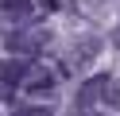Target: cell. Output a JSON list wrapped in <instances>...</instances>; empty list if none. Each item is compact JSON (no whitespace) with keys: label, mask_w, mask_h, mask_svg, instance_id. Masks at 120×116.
I'll list each match as a JSON object with an SVG mask.
<instances>
[{"label":"cell","mask_w":120,"mask_h":116,"mask_svg":"<svg viewBox=\"0 0 120 116\" xmlns=\"http://www.w3.org/2000/svg\"><path fill=\"white\" fill-rule=\"evenodd\" d=\"M47 43H50L47 27H16V31H8V39H4V46H8L16 58H31V54H39Z\"/></svg>","instance_id":"1"},{"label":"cell","mask_w":120,"mask_h":116,"mask_svg":"<svg viewBox=\"0 0 120 116\" xmlns=\"http://www.w3.org/2000/svg\"><path fill=\"white\" fill-rule=\"evenodd\" d=\"M105 81H109V74H93V77H85V81H81L78 97H74V116H85L89 108L101 101V93H105Z\"/></svg>","instance_id":"2"},{"label":"cell","mask_w":120,"mask_h":116,"mask_svg":"<svg viewBox=\"0 0 120 116\" xmlns=\"http://www.w3.org/2000/svg\"><path fill=\"white\" fill-rule=\"evenodd\" d=\"M101 46H105L101 35H85V39H78V43H74V50H70V66H74V70H89V66H93V58L101 54Z\"/></svg>","instance_id":"3"},{"label":"cell","mask_w":120,"mask_h":116,"mask_svg":"<svg viewBox=\"0 0 120 116\" xmlns=\"http://www.w3.org/2000/svg\"><path fill=\"white\" fill-rule=\"evenodd\" d=\"M31 62L27 58H16V54H12V58H0V81H8L12 89H16V85H23L27 77H31Z\"/></svg>","instance_id":"4"},{"label":"cell","mask_w":120,"mask_h":116,"mask_svg":"<svg viewBox=\"0 0 120 116\" xmlns=\"http://www.w3.org/2000/svg\"><path fill=\"white\" fill-rule=\"evenodd\" d=\"M27 93H31V97H50V93H54V85H58V77H50L47 70H31V77H27Z\"/></svg>","instance_id":"5"},{"label":"cell","mask_w":120,"mask_h":116,"mask_svg":"<svg viewBox=\"0 0 120 116\" xmlns=\"http://www.w3.org/2000/svg\"><path fill=\"white\" fill-rule=\"evenodd\" d=\"M0 8H4V15H8L12 23H31V0H0Z\"/></svg>","instance_id":"6"},{"label":"cell","mask_w":120,"mask_h":116,"mask_svg":"<svg viewBox=\"0 0 120 116\" xmlns=\"http://www.w3.org/2000/svg\"><path fill=\"white\" fill-rule=\"evenodd\" d=\"M101 105L109 108V112H120V81H116V77H109V81H105V93H101Z\"/></svg>","instance_id":"7"},{"label":"cell","mask_w":120,"mask_h":116,"mask_svg":"<svg viewBox=\"0 0 120 116\" xmlns=\"http://www.w3.org/2000/svg\"><path fill=\"white\" fill-rule=\"evenodd\" d=\"M12 116H54V108H47V105H16Z\"/></svg>","instance_id":"8"},{"label":"cell","mask_w":120,"mask_h":116,"mask_svg":"<svg viewBox=\"0 0 120 116\" xmlns=\"http://www.w3.org/2000/svg\"><path fill=\"white\" fill-rule=\"evenodd\" d=\"M12 93H16V89H12L8 81H0V101H12Z\"/></svg>","instance_id":"9"},{"label":"cell","mask_w":120,"mask_h":116,"mask_svg":"<svg viewBox=\"0 0 120 116\" xmlns=\"http://www.w3.org/2000/svg\"><path fill=\"white\" fill-rule=\"evenodd\" d=\"M112 43H116V50H120V27H116V31H112Z\"/></svg>","instance_id":"10"},{"label":"cell","mask_w":120,"mask_h":116,"mask_svg":"<svg viewBox=\"0 0 120 116\" xmlns=\"http://www.w3.org/2000/svg\"><path fill=\"white\" fill-rule=\"evenodd\" d=\"M101 116H109V112H101Z\"/></svg>","instance_id":"11"}]
</instances>
